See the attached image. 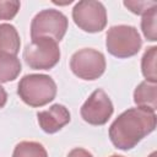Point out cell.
Masks as SVG:
<instances>
[{"instance_id": "1", "label": "cell", "mask_w": 157, "mask_h": 157, "mask_svg": "<svg viewBox=\"0 0 157 157\" xmlns=\"http://www.w3.org/2000/svg\"><path fill=\"white\" fill-rule=\"evenodd\" d=\"M156 121L155 110L141 107L129 108L110 124L109 139L117 148L123 151L131 150L155 130Z\"/></svg>"}, {"instance_id": "2", "label": "cell", "mask_w": 157, "mask_h": 157, "mask_svg": "<svg viewBox=\"0 0 157 157\" xmlns=\"http://www.w3.org/2000/svg\"><path fill=\"white\" fill-rule=\"evenodd\" d=\"M17 94L29 107H43L55 98L56 83L49 75L29 74L20 80Z\"/></svg>"}, {"instance_id": "3", "label": "cell", "mask_w": 157, "mask_h": 157, "mask_svg": "<svg viewBox=\"0 0 157 157\" xmlns=\"http://www.w3.org/2000/svg\"><path fill=\"white\" fill-rule=\"evenodd\" d=\"M142 45L140 33L134 26H112L105 34V47L109 54L115 58L125 59L136 55Z\"/></svg>"}, {"instance_id": "4", "label": "cell", "mask_w": 157, "mask_h": 157, "mask_svg": "<svg viewBox=\"0 0 157 157\" xmlns=\"http://www.w3.org/2000/svg\"><path fill=\"white\" fill-rule=\"evenodd\" d=\"M67 17L61 11L55 9L42 10L31 22V38L36 40L47 37L55 42H60L67 31Z\"/></svg>"}, {"instance_id": "5", "label": "cell", "mask_w": 157, "mask_h": 157, "mask_svg": "<svg viewBox=\"0 0 157 157\" xmlns=\"http://www.w3.org/2000/svg\"><path fill=\"white\" fill-rule=\"evenodd\" d=\"M23 59L33 70L53 69L60 60L58 42L47 37L32 40L23 50Z\"/></svg>"}, {"instance_id": "6", "label": "cell", "mask_w": 157, "mask_h": 157, "mask_svg": "<svg viewBox=\"0 0 157 157\" xmlns=\"http://www.w3.org/2000/svg\"><path fill=\"white\" fill-rule=\"evenodd\" d=\"M72 20L80 29L88 33H97L107 26V10L101 1L82 0L74 6Z\"/></svg>"}, {"instance_id": "7", "label": "cell", "mask_w": 157, "mask_h": 157, "mask_svg": "<svg viewBox=\"0 0 157 157\" xmlns=\"http://www.w3.org/2000/svg\"><path fill=\"white\" fill-rule=\"evenodd\" d=\"M105 58L103 53L83 48L75 52L70 58V69L78 78L93 81L101 77L105 71Z\"/></svg>"}, {"instance_id": "8", "label": "cell", "mask_w": 157, "mask_h": 157, "mask_svg": "<svg viewBox=\"0 0 157 157\" xmlns=\"http://www.w3.org/2000/svg\"><path fill=\"white\" fill-rule=\"evenodd\" d=\"M113 112V103L102 88L93 91L80 109L81 118L91 125H104Z\"/></svg>"}, {"instance_id": "9", "label": "cell", "mask_w": 157, "mask_h": 157, "mask_svg": "<svg viewBox=\"0 0 157 157\" xmlns=\"http://www.w3.org/2000/svg\"><path fill=\"white\" fill-rule=\"evenodd\" d=\"M37 119L40 129L47 134H55L70 123V112L63 104H53L45 110L37 113Z\"/></svg>"}, {"instance_id": "10", "label": "cell", "mask_w": 157, "mask_h": 157, "mask_svg": "<svg viewBox=\"0 0 157 157\" xmlns=\"http://www.w3.org/2000/svg\"><path fill=\"white\" fill-rule=\"evenodd\" d=\"M21 47L20 34L11 23L0 25V54L17 56Z\"/></svg>"}, {"instance_id": "11", "label": "cell", "mask_w": 157, "mask_h": 157, "mask_svg": "<svg viewBox=\"0 0 157 157\" xmlns=\"http://www.w3.org/2000/svg\"><path fill=\"white\" fill-rule=\"evenodd\" d=\"M134 102L137 107L156 110L157 108V85L148 81L140 82L134 91Z\"/></svg>"}, {"instance_id": "12", "label": "cell", "mask_w": 157, "mask_h": 157, "mask_svg": "<svg viewBox=\"0 0 157 157\" xmlns=\"http://www.w3.org/2000/svg\"><path fill=\"white\" fill-rule=\"evenodd\" d=\"M21 70V61L17 56L0 54V83L16 80Z\"/></svg>"}, {"instance_id": "13", "label": "cell", "mask_w": 157, "mask_h": 157, "mask_svg": "<svg viewBox=\"0 0 157 157\" xmlns=\"http://www.w3.org/2000/svg\"><path fill=\"white\" fill-rule=\"evenodd\" d=\"M157 47H148L141 58V71L146 81L157 83Z\"/></svg>"}, {"instance_id": "14", "label": "cell", "mask_w": 157, "mask_h": 157, "mask_svg": "<svg viewBox=\"0 0 157 157\" xmlns=\"http://www.w3.org/2000/svg\"><path fill=\"white\" fill-rule=\"evenodd\" d=\"M12 157H48V153L37 141H21L15 146Z\"/></svg>"}, {"instance_id": "15", "label": "cell", "mask_w": 157, "mask_h": 157, "mask_svg": "<svg viewBox=\"0 0 157 157\" xmlns=\"http://www.w3.org/2000/svg\"><path fill=\"white\" fill-rule=\"evenodd\" d=\"M157 5L151 7L146 13L142 15L141 29L145 38L150 42L157 40Z\"/></svg>"}, {"instance_id": "16", "label": "cell", "mask_w": 157, "mask_h": 157, "mask_svg": "<svg viewBox=\"0 0 157 157\" xmlns=\"http://www.w3.org/2000/svg\"><path fill=\"white\" fill-rule=\"evenodd\" d=\"M21 2L17 0H0V20H12L18 10Z\"/></svg>"}, {"instance_id": "17", "label": "cell", "mask_w": 157, "mask_h": 157, "mask_svg": "<svg viewBox=\"0 0 157 157\" xmlns=\"http://www.w3.org/2000/svg\"><path fill=\"white\" fill-rule=\"evenodd\" d=\"M125 7H128L132 13L135 15H144L146 13L151 7L156 6L157 2L156 1H131V0H128V1H124L123 2Z\"/></svg>"}, {"instance_id": "18", "label": "cell", "mask_w": 157, "mask_h": 157, "mask_svg": "<svg viewBox=\"0 0 157 157\" xmlns=\"http://www.w3.org/2000/svg\"><path fill=\"white\" fill-rule=\"evenodd\" d=\"M67 157H93V155L82 147H76L69 152Z\"/></svg>"}, {"instance_id": "19", "label": "cell", "mask_w": 157, "mask_h": 157, "mask_svg": "<svg viewBox=\"0 0 157 157\" xmlns=\"http://www.w3.org/2000/svg\"><path fill=\"white\" fill-rule=\"evenodd\" d=\"M7 102V93L5 91V88L0 85V108H2Z\"/></svg>"}, {"instance_id": "20", "label": "cell", "mask_w": 157, "mask_h": 157, "mask_svg": "<svg viewBox=\"0 0 157 157\" xmlns=\"http://www.w3.org/2000/svg\"><path fill=\"white\" fill-rule=\"evenodd\" d=\"M156 156H157V153H156V151H153V152H151L147 157H156Z\"/></svg>"}, {"instance_id": "21", "label": "cell", "mask_w": 157, "mask_h": 157, "mask_svg": "<svg viewBox=\"0 0 157 157\" xmlns=\"http://www.w3.org/2000/svg\"><path fill=\"white\" fill-rule=\"evenodd\" d=\"M110 157H124V156H119V155H112Z\"/></svg>"}]
</instances>
